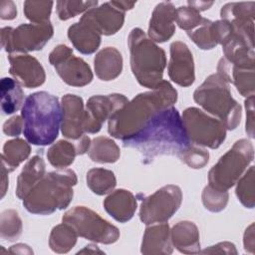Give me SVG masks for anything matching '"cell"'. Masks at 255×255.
<instances>
[{"mask_svg": "<svg viewBox=\"0 0 255 255\" xmlns=\"http://www.w3.org/2000/svg\"><path fill=\"white\" fill-rule=\"evenodd\" d=\"M188 6L196 9L197 11H204L206 9H209L213 5V2H206V1H188Z\"/></svg>", "mask_w": 255, "mask_h": 255, "instance_id": "obj_48", "label": "cell"}, {"mask_svg": "<svg viewBox=\"0 0 255 255\" xmlns=\"http://www.w3.org/2000/svg\"><path fill=\"white\" fill-rule=\"evenodd\" d=\"M62 221L71 225L78 236L97 243L112 244L120 238V231L115 225L86 206L69 209Z\"/></svg>", "mask_w": 255, "mask_h": 255, "instance_id": "obj_8", "label": "cell"}, {"mask_svg": "<svg viewBox=\"0 0 255 255\" xmlns=\"http://www.w3.org/2000/svg\"><path fill=\"white\" fill-rule=\"evenodd\" d=\"M100 253V254H103L104 252L102 251V250H100L99 248H98V246H96V245H94V244H89V245H87V246H85V248L83 249V250H81V251H79L78 253Z\"/></svg>", "mask_w": 255, "mask_h": 255, "instance_id": "obj_51", "label": "cell"}, {"mask_svg": "<svg viewBox=\"0 0 255 255\" xmlns=\"http://www.w3.org/2000/svg\"><path fill=\"white\" fill-rule=\"evenodd\" d=\"M78 234L68 223L56 225L49 237V246L56 253H67L77 243Z\"/></svg>", "mask_w": 255, "mask_h": 255, "instance_id": "obj_32", "label": "cell"}, {"mask_svg": "<svg viewBox=\"0 0 255 255\" xmlns=\"http://www.w3.org/2000/svg\"><path fill=\"white\" fill-rule=\"evenodd\" d=\"M80 20L89 24L101 35L110 36L123 27L125 12L111 1L91 8L83 14Z\"/></svg>", "mask_w": 255, "mask_h": 255, "instance_id": "obj_15", "label": "cell"}, {"mask_svg": "<svg viewBox=\"0 0 255 255\" xmlns=\"http://www.w3.org/2000/svg\"><path fill=\"white\" fill-rule=\"evenodd\" d=\"M254 2H232L222 6L221 20L226 21L232 32L254 44Z\"/></svg>", "mask_w": 255, "mask_h": 255, "instance_id": "obj_14", "label": "cell"}, {"mask_svg": "<svg viewBox=\"0 0 255 255\" xmlns=\"http://www.w3.org/2000/svg\"><path fill=\"white\" fill-rule=\"evenodd\" d=\"M116 6H118L121 10L126 12L127 10L132 9V7L135 5V2H128V1H113Z\"/></svg>", "mask_w": 255, "mask_h": 255, "instance_id": "obj_50", "label": "cell"}, {"mask_svg": "<svg viewBox=\"0 0 255 255\" xmlns=\"http://www.w3.org/2000/svg\"><path fill=\"white\" fill-rule=\"evenodd\" d=\"M23 133L29 143L48 145L54 142L62 124V107L57 97L45 91L29 95L21 109Z\"/></svg>", "mask_w": 255, "mask_h": 255, "instance_id": "obj_3", "label": "cell"}, {"mask_svg": "<svg viewBox=\"0 0 255 255\" xmlns=\"http://www.w3.org/2000/svg\"><path fill=\"white\" fill-rule=\"evenodd\" d=\"M77 181L75 171L69 168L48 172L24 197L23 205L30 213L40 215L64 209L73 199Z\"/></svg>", "mask_w": 255, "mask_h": 255, "instance_id": "obj_4", "label": "cell"}, {"mask_svg": "<svg viewBox=\"0 0 255 255\" xmlns=\"http://www.w3.org/2000/svg\"><path fill=\"white\" fill-rule=\"evenodd\" d=\"M194 101L207 113L223 123L227 129H235L241 120V106L232 98L229 83L212 74L194 91Z\"/></svg>", "mask_w": 255, "mask_h": 255, "instance_id": "obj_6", "label": "cell"}, {"mask_svg": "<svg viewBox=\"0 0 255 255\" xmlns=\"http://www.w3.org/2000/svg\"><path fill=\"white\" fill-rule=\"evenodd\" d=\"M182 201L179 186L167 184L142 198L139 219L145 225L166 222L178 210Z\"/></svg>", "mask_w": 255, "mask_h": 255, "instance_id": "obj_11", "label": "cell"}, {"mask_svg": "<svg viewBox=\"0 0 255 255\" xmlns=\"http://www.w3.org/2000/svg\"><path fill=\"white\" fill-rule=\"evenodd\" d=\"M97 77L102 81H112L118 78L123 70V57L114 47L102 49L94 59Z\"/></svg>", "mask_w": 255, "mask_h": 255, "instance_id": "obj_27", "label": "cell"}, {"mask_svg": "<svg viewBox=\"0 0 255 255\" xmlns=\"http://www.w3.org/2000/svg\"><path fill=\"white\" fill-rule=\"evenodd\" d=\"M61 129L65 137L76 140L84 135L85 108L83 99L77 95L67 94L62 98Z\"/></svg>", "mask_w": 255, "mask_h": 255, "instance_id": "obj_18", "label": "cell"}, {"mask_svg": "<svg viewBox=\"0 0 255 255\" xmlns=\"http://www.w3.org/2000/svg\"><path fill=\"white\" fill-rule=\"evenodd\" d=\"M22 229V220L16 210L6 209L1 213L0 235L2 239L14 241L19 238Z\"/></svg>", "mask_w": 255, "mask_h": 255, "instance_id": "obj_35", "label": "cell"}, {"mask_svg": "<svg viewBox=\"0 0 255 255\" xmlns=\"http://www.w3.org/2000/svg\"><path fill=\"white\" fill-rule=\"evenodd\" d=\"M168 77L181 87H189L195 80L192 53L187 45L181 41L170 45V59L167 67Z\"/></svg>", "mask_w": 255, "mask_h": 255, "instance_id": "obj_16", "label": "cell"}, {"mask_svg": "<svg viewBox=\"0 0 255 255\" xmlns=\"http://www.w3.org/2000/svg\"><path fill=\"white\" fill-rule=\"evenodd\" d=\"M228 191L217 190L210 185L204 187L202 191V203L204 207L211 212L223 210L228 202Z\"/></svg>", "mask_w": 255, "mask_h": 255, "instance_id": "obj_41", "label": "cell"}, {"mask_svg": "<svg viewBox=\"0 0 255 255\" xmlns=\"http://www.w3.org/2000/svg\"><path fill=\"white\" fill-rule=\"evenodd\" d=\"M236 195L238 200L247 208H253L255 204L254 191V166L251 165L236 182Z\"/></svg>", "mask_w": 255, "mask_h": 255, "instance_id": "obj_36", "label": "cell"}, {"mask_svg": "<svg viewBox=\"0 0 255 255\" xmlns=\"http://www.w3.org/2000/svg\"><path fill=\"white\" fill-rule=\"evenodd\" d=\"M45 174L46 166L42 154L34 155L24 165L21 173L17 178V197L23 200L29 191L42 179Z\"/></svg>", "mask_w": 255, "mask_h": 255, "instance_id": "obj_28", "label": "cell"}, {"mask_svg": "<svg viewBox=\"0 0 255 255\" xmlns=\"http://www.w3.org/2000/svg\"><path fill=\"white\" fill-rule=\"evenodd\" d=\"M246 126L245 129L250 137H254V95L245 100Z\"/></svg>", "mask_w": 255, "mask_h": 255, "instance_id": "obj_43", "label": "cell"}, {"mask_svg": "<svg viewBox=\"0 0 255 255\" xmlns=\"http://www.w3.org/2000/svg\"><path fill=\"white\" fill-rule=\"evenodd\" d=\"M53 34L54 28L50 21L21 24L17 28L4 27L1 30V46L9 54H26L41 50Z\"/></svg>", "mask_w": 255, "mask_h": 255, "instance_id": "obj_10", "label": "cell"}, {"mask_svg": "<svg viewBox=\"0 0 255 255\" xmlns=\"http://www.w3.org/2000/svg\"><path fill=\"white\" fill-rule=\"evenodd\" d=\"M205 18L200 15V12L190 6H180L176 9L175 22L179 28L189 32L197 28L203 23Z\"/></svg>", "mask_w": 255, "mask_h": 255, "instance_id": "obj_40", "label": "cell"}, {"mask_svg": "<svg viewBox=\"0 0 255 255\" xmlns=\"http://www.w3.org/2000/svg\"><path fill=\"white\" fill-rule=\"evenodd\" d=\"M106 211L117 221L125 223L130 220L136 210L135 196L128 190L117 189L104 200Z\"/></svg>", "mask_w": 255, "mask_h": 255, "instance_id": "obj_23", "label": "cell"}, {"mask_svg": "<svg viewBox=\"0 0 255 255\" xmlns=\"http://www.w3.org/2000/svg\"><path fill=\"white\" fill-rule=\"evenodd\" d=\"M1 173H2V185H1V198L4 197L7 187H8V173L9 171L2 165L1 166Z\"/></svg>", "mask_w": 255, "mask_h": 255, "instance_id": "obj_49", "label": "cell"}, {"mask_svg": "<svg viewBox=\"0 0 255 255\" xmlns=\"http://www.w3.org/2000/svg\"><path fill=\"white\" fill-rule=\"evenodd\" d=\"M90 158L98 163H114L121 156L119 145L110 137L97 136L91 141L88 150Z\"/></svg>", "mask_w": 255, "mask_h": 255, "instance_id": "obj_31", "label": "cell"}, {"mask_svg": "<svg viewBox=\"0 0 255 255\" xmlns=\"http://www.w3.org/2000/svg\"><path fill=\"white\" fill-rule=\"evenodd\" d=\"M31 147L26 140L19 137L7 140L3 145L1 154L2 165L9 172H12L29 157Z\"/></svg>", "mask_w": 255, "mask_h": 255, "instance_id": "obj_30", "label": "cell"}, {"mask_svg": "<svg viewBox=\"0 0 255 255\" xmlns=\"http://www.w3.org/2000/svg\"><path fill=\"white\" fill-rule=\"evenodd\" d=\"M177 156L186 165L194 169L202 168L203 166L206 165L209 159L208 151L205 148L201 147L200 145H196L192 142L185 149H183Z\"/></svg>", "mask_w": 255, "mask_h": 255, "instance_id": "obj_39", "label": "cell"}, {"mask_svg": "<svg viewBox=\"0 0 255 255\" xmlns=\"http://www.w3.org/2000/svg\"><path fill=\"white\" fill-rule=\"evenodd\" d=\"M177 91L162 80L155 88L136 95L109 119L108 131L119 139H127L139 131L158 111L172 107Z\"/></svg>", "mask_w": 255, "mask_h": 255, "instance_id": "obj_2", "label": "cell"}, {"mask_svg": "<svg viewBox=\"0 0 255 255\" xmlns=\"http://www.w3.org/2000/svg\"><path fill=\"white\" fill-rule=\"evenodd\" d=\"M181 121L189 141L196 145L214 149L218 148L226 138L227 128L223 123L198 108L185 109Z\"/></svg>", "mask_w": 255, "mask_h": 255, "instance_id": "obj_9", "label": "cell"}, {"mask_svg": "<svg viewBox=\"0 0 255 255\" xmlns=\"http://www.w3.org/2000/svg\"><path fill=\"white\" fill-rule=\"evenodd\" d=\"M176 9L170 2L158 3L149 20L147 37L154 43H163L169 40L175 32Z\"/></svg>", "mask_w": 255, "mask_h": 255, "instance_id": "obj_19", "label": "cell"}, {"mask_svg": "<svg viewBox=\"0 0 255 255\" xmlns=\"http://www.w3.org/2000/svg\"><path fill=\"white\" fill-rule=\"evenodd\" d=\"M200 253H219V254H237V250L235 245L231 242H220L213 246H209L208 248L200 251Z\"/></svg>", "mask_w": 255, "mask_h": 255, "instance_id": "obj_44", "label": "cell"}, {"mask_svg": "<svg viewBox=\"0 0 255 255\" xmlns=\"http://www.w3.org/2000/svg\"><path fill=\"white\" fill-rule=\"evenodd\" d=\"M217 74L226 82L234 84L237 91L244 97L254 95V69H241L231 65L225 58H221L217 65Z\"/></svg>", "mask_w": 255, "mask_h": 255, "instance_id": "obj_24", "label": "cell"}, {"mask_svg": "<svg viewBox=\"0 0 255 255\" xmlns=\"http://www.w3.org/2000/svg\"><path fill=\"white\" fill-rule=\"evenodd\" d=\"M170 240L173 247L184 254L200 252L199 231L191 221H179L170 230Z\"/></svg>", "mask_w": 255, "mask_h": 255, "instance_id": "obj_25", "label": "cell"}, {"mask_svg": "<svg viewBox=\"0 0 255 255\" xmlns=\"http://www.w3.org/2000/svg\"><path fill=\"white\" fill-rule=\"evenodd\" d=\"M17 16V9L13 1L4 0L0 2V17L3 20H12Z\"/></svg>", "mask_w": 255, "mask_h": 255, "instance_id": "obj_45", "label": "cell"}, {"mask_svg": "<svg viewBox=\"0 0 255 255\" xmlns=\"http://www.w3.org/2000/svg\"><path fill=\"white\" fill-rule=\"evenodd\" d=\"M9 73L26 88H37L44 84L46 74L41 63L28 54H10Z\"/></svg>", "mask_w": 255, "mask_h": 255, "instance_id": "obj_17", "label": "cell"}, {"mask_svg": "<svg viewBox=\"0 0 255 255\" xmlns=\"http://www.w3.org/2000/svg\"><path fill=\"white\" fill-rule=\"evenodd\" d=\"M254 158V148L250 140L241 138L233 144L208 172V185L227 191L243 175Z\"/></svg>", "mask_w": 255, "mask_h": 255, "instance_id": "obj_7", "label": "cell"}, {"mask_svg": "<svg viewBox=\"0 0 255 255\" xmlns=\"http://www.w3.org/2000/svg\"><path fill=\"white\" fill-rule=\"evenodd\" d=\"M49 62L69 86L84 87L94 78L90 66L82 58L74 56L73 50L64 44L58 45L51 51Z\"/></svg>", "mask_w": 255, "mask_h": 255, "instance_id": "obj_12", "label": "cell"}, {"mask_svg": "<svg viewBox=\"0 0 255 255\" xmlns=\"http://www.w3.org/2000/svg\"><path fill=\"white\" fill-rule=\"evenodd\" d=\"M24 129V120L22 116H14L3 125V132L9 136H18Z\"/></svg>", "mask_w": 255, "mask_h": 255, "instance_id": "obj_42", "label": "cell"}, {"mask_svg": "<svg viewBox=\"0 0 255 255\" xmlns=\"http://www.w3.org/2000/svg\"><path fill=\"white\" fill-rule=\"evenodd\" d=\"M57 15L61 20H68L79 14L86 13L98 5V1H57Z\"/></svg>", "mask_w": 255, "mask_h": 255, "instance_id": "obj_38", "label": "cell"}, {"mask_svg": "<svg viewBox=\"0 0 255 255\" xmlns=\"http://www.w3.org/2000/svg\"><path fill=\"white\" fill-rule=\"evenodd\" d=\"M7 252L12 254H33V250L28 245L22 243L11 246Z\"/></svg>", "mask_w": 255, "mask_h": 255, "instance_id": "obj_47", "label": "cell"}, {"mask_svg": "<svg viewBox=\"0 0 255 255\" xmlns=\"http://www.w3.org/2000/svg\"><path fill=\"white\" fill-rule=\"evenodd\" d=\"M231 31V26L226 21H210L205 18L201 25L187 32V35L200 49L210 50L222 44Z\"/></svg>", "mask_w": 255, "mask_h": 255, "instance_id": "obj_20", "label": "cell"}, {"mask_svg": "<svg viewBox=\"0 0 255 255\" xmlns=\"http://www.w3.org/2000/svg\"><path fill=\"white\" fill-rule=\"evenodd\" d=\"M76 155H78L76 143L64 139L52 144L47 151L49 162L57 168H65L71 165Z\"/></svg>", "mask_w": 255, "mask_h": 255, "instance_id": "obj_33", "label": "cell"}, {"mask_svg": "<svg viewBox=\"0 0 255 255\" xmlns=\"http://www.w3.org/2000/svg\"><path fill=\"white\" fill-rule=\"evenodd\" d=\"M88 187L98 195H105L114 190L117 179L112 170L106 168H92L87 173Z\"/></svg>", "mask_w": 255, "mask_h": 255, "instance_id": "obj_34", "label": "cell"}, {"mask_svg": "<svg viewBox=\"0 0 255 255\" xmlns=\"http://www.w3.org/2000/svg\"><path fill=\"white\" fill-rule=\"evenodd\" d=\"M53 5L52 1H25L24 14L32 23L49 22Z\"/></svg>", "mask_w": 255, "mask_h": 255, "instance_id": "obj_37", "label": "cell"}, {"mask_svg": "<svg viewBox=\"0 0 255 255\" xmlns=\"http://www.w3.org/2000/svg\"><path fill=\"white\" fill-rule=\"evenodd\" d=\"M1 109L5 115H12L24 105V92L21 84L12 78H3L0 84Z\"/></svg>", "mask_w": 255, "mask_h": 255, "instance_id": "obj_29", "label": "cell"}, {"mask_svg": "<svg viewBox=\"0 0 255 255\" xmlns=\"http://www.w3.org/2000/svg\"><path fill=\"white\" fill-rule=\"evenodd\" d=\"M122 141L125 147L138 150L144 164L151 163L158 155H178L191 143L173 106L158 111L139 131Z\"/></svg>", "mask_w": 255, "mask_h": 255, "instance_id": "obj_1", "label": "cell"}, {"mask_svg": "<svg viewBox=\"0 0 255 255\" xmlns=\"http://www.w3.org/2000/svg\"><path fill=\"white\" fill-rule=\"evenodd\" d=\"M128 102V98L122 94L97 95L91 97L85 109V133L99 132L106 120H109Z\"/></svg>", "mask_w": 255, "mask_h": 255, "instance_id": "obj_13", "label": "cell"}, {"mask_svg": "<svg viewBox=\"0 0 255 255\" xmlns=\"http://www.w3.org/2000/svg\"><path fill=\"white\" fill-rule=\"evenodd\" d=\"M130 68L138 84L153 89L163 79L166 56L162 48L151 41L140 28H133L128 38Z\"/></svg>", "mask_w": 255, "mask_h": 255, "instance_id": "obj_5", "label": "cell"}, {"mask_svg": "<svg viewBox=\"0 0 255 255\" xmlns=\"http://www.w3.org/2000/svg\"><path fill=\"white\" fill-rule=\"evenodd\" d=\"M244 249L249 253H254V224L251 223L244 233Z\"/></svg>", "mask_w": 255, "mask_h": 255, "instance_id": "obj_46", "label": "cell"}, {"mask_svg": "<svg viewBox=\"0 0 255 255\" xmlns=\"http://www.w3.org/2000/svg\"><path fill=\"white\" fill-rule=\"evenodd\" d=\"M222 50L224 58L233 66L241 69H254V44L233 33L223 41Z\"/></svg>", "mask_w": 255, "mask_h": 255, "instance_id": "obj_21", "label": "cell"}, {"mask_svg": "<svg viewBox=\"0 0 255 255\" xmlns=\"http://www.w3.org/2000/svg\"><path fill=\"white\" fill-rule=\"evenodd\" d=\"M172 251L168 224L166 222L149 224L142 237L140 252L146 255H158L171 254Z\"/></svg>", "mask_w": 255, "mask_h": 255, "instance_id": "obj_22", "label": "cell"}, {"mask_svg": "<svg viewBox=\"0 0 255 255\" xmlns=\"http://www.w3.org/2000/svg\"><path fill=\"white\" fill-rule=\"evenodd\" d=\"M68 37L73 46L82 54H93L101 44L102 35L84 21L74 23L68 29Z\"/></svg>", "mask_w": 255, "mask_h": 255, "instance_id": "obj_26", "label": "cell"}]
</instances>
